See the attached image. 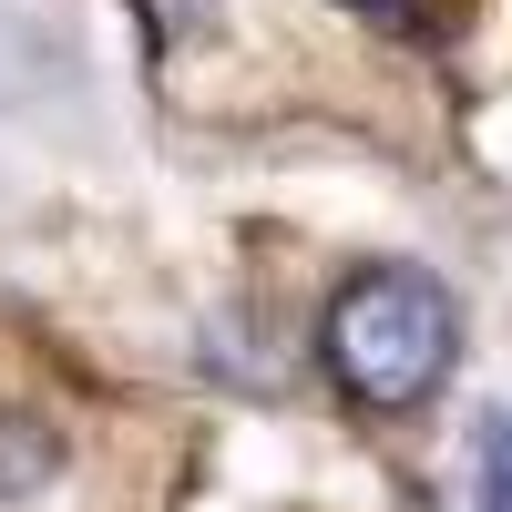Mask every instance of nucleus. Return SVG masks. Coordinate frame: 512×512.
Masks as SVG:
<instances>
[{"mask_svg":"<svg viewBox=\"0 0 512 512\" xmlns=\"http://www.w3.org/2000/svg\"><path fill=\"white\" fill-rule=\"evenodd\" d=\"M461 318L431 267H359L318 318V359L359 410H420L451 379Z\"/></svg>","mask_w":512,"mask_h":512,"instance_id":"1","label":"nucleus"},{"mask_svg":"<svg viewBox=\"0 0 512 512\" xmlns=\"http://www.w3.org/2000/svg\"><path fill=\"white\" fill-rule=\"evenodd\" d=\"M52 482H62V441L41 431V420H0V512L41 502Z\"/></svg>","mask_w":512,"mask_h":512,"instance_id":"2","label":"nucleus"},{"mask_svg":"<svg viewBox=\"0 0 512 512\" xmlns=\"http://www.w3.org/2000/svg\"><path fill=\"white\" fill-rule=\"evenodd\" d=\"M472 512H512V400H492L472 431Z\"/></svg>","mask_w":512,"mask_h":512,"instance_id":"3","label":"nucleus"}]
</instances>
